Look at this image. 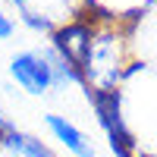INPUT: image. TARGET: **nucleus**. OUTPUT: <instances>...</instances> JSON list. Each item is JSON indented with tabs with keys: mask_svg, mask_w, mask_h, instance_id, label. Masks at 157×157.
Segmentation results:
<instances>
[{
	"mask_svg": "<svg viewBox=\"0 0 157 157\" xmlns=\"http://www.w3.org/2000/svg\"><path fill=\"white\" fill-rule=\"evenodd\" d=\"M91 38H94L91 22L75 19V22H69V25H63V29L54 32V50L78 69L82 60H85V54H88V47H91Z\"/></svg>",
	"mask_w": 157,
	"mask_h": 157,
	"instance_id": "nucleus-3",
	"label": "nucleus"
},
{
	"mask_svg": "<svg viewBox=\"0 0 157 157\" xmlns=\"http://www.w3.org/2000/svg\"><path fill=\"white\" fill-rule=\"evenodd\" d=\"M88 98H91V104H94L98 123L104 126V132H107V138H110L113 154L132 157L135 138L129 135V129H126L123 116H120V94H116V88H113V91H88Z\"/></svg>",
	"mask_w": 157,
	"mask_h": 157,
	"instance_id": "nucleus-1",
	"label": "nucleus"
},
{
	"mask_svg": "<svg viewBox=\"0 0 157 157\" xmlns=\"http://www.w3.org/2000/svg\"><path fill=\"white\" fill-rule=\"evenodd\" d=\"M13 35H16V22H13L3 10H0V41H10Z\"/></svg>",
	"mask_w": 157,
	"mask_h": 157,
	"instance_id": "nucleus-6",
	"label": "nucleus"
},
{
	"mask_svg": "<svg viewBox=\"0 0 157 157\" xmlns=\"http://www.w3.org/2000/svg\"><path fill=\"white\" fill-rule=\"evenodd\" d=\"M44 123H47V129H50V135H54V138H57L72 157H94V145L88 141V135H85L78 126H72L66 116H60V113H47Z\"/></svg>",
	"mask_w": 157,
	"mask_h": 157,
	"instance_id": "nucleus-4",
	"label": "nucleus"
},
{
	"mask_svg": "<svg viewBox=\"0 0 157 157\" xmlns=\"http://www.w3.org/2000/svg\"><path fill=\"white\" fill-rule=\"evenodd\" d=\"M10 75L25 94H47L54 88V66L47 54L38 50H22L10 60Z\"/></svg>",
	"mask_w": 157,
	"mask_h": 157,
	"instance_id": "nucleus-2",
	"label": "nucleus"
},
{
	"mask_svg": "<svg viewBox=\"0 0 157 157\" xmlns=\"http://www.w3.org/2000/svg\"><path fill=\"white\" fill-rule=\"evenodd\" d=\"M0 141H3V145H6L13 154H16V157H54V154H50L38 138L19 132V129H13V126L3 132V138H0Z\"/></svg>",
	"mask_w": 157,
	"mask_h": 157,
	"instance_id": "nucleus-5",
	"label": "nucleus"
}]
</instances>
